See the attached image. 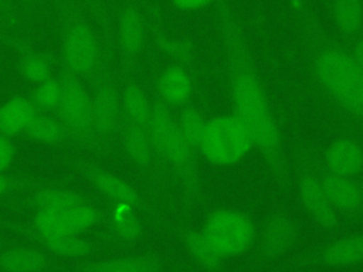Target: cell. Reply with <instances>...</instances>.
<instances>
[{
    "label": "cell",
    "mask_w": 363,
    "mask_h": 272,
    "mask_svg": "<svg viewBox=\"0 0 363 272\" xmlns=\"http://www.w3.org/2000/svg\"><path fill=\"white\" fill-rule=\"evenodd\" d=\"M157 47L176 60V64H180L187 68L193 60V47L187 40H176L164 35L160 31H156Z\"/></svg>",
    "instance_id": "34"
},
{
    "label": "cell",
    "mask_w": 363,
    "mask_h": 272,
    "mask_svg": "<svg viewBox=\"0 0 363 272\" xmlns=\"http://www.w3.org/2000/svg\"><path fill=\"white\" fill-rule=\"evenodd\" d=\"M101 220V211L92 204L60 210H40L34 215V230L44 235H77Z\"/></svg>",
    "instance_id": "12"
},
{
    "label": "cell",
    "mask_w": 363,
    "mask_h": 272,
    "mask_svg": "<svg viewBox=\"0 0 363 272\" xmlns=\"http://www.w3.org/2000/svg\"><path fill=\"white\" fill-rule=\"evenodd\" d=\"M332 16L337 30L346 37H353L363 26V1L332 0Z\"/></svg>",
    "instance_id": "27"
},
{
    "label": "cell",
    "mask_w": 363,
    "mask_h": 272,
    "mask_svg": "<svg viewBox=\"0 0 363 272\" xmlns=\"http://www.w3.org/2000/svg\"><path fill=\"white\" fill-rule=\"evenodd\" d=\"M146 21L136 0H126L118 16L115 44L119 51V78H132L145 45Z\"/></svg>",
    "instance_id": "11"
},
{
    "label": "cell",
    "mask_w": 363,
    "mask_h": 272,
    "mask_svg": "<svg viewBox=\"0 0 363 272\" xmlns=\"http://www.w3.org/2000/svg\"><path fill=\"white\" fill-rule=\"evenodd\" d=\"M18 10L24 11L27 17H33L41 3V0H14Z\"/></svg>",
    "instance_id": "38"
},
{
    "label": "cell",
    "mask_w": 363,
    "mask_h": 272,
    "mask_svg": "<svg viewBox=\"0 0 363 272\" xmlns=\"http://www.w3.org/2000/svg\"><path fill=\"white\" fill-rule=\"evenodd\" d=\"M301 265L345 268L363 264V234L335 239L302 256Z\"/></svg>",
    "instance_id": "16"
},
{
    "label": "cell",
    "mask_w": 363,
    "mask_h": 272,
    "mask_svg": "<svg viewBox=\"0 0 363 272\" xmlns=\"http://www.w3.org/2000/svg\"><path fill=\"white\" fill-rule=\"evenodd\" d=\"M34 235L40 238L43 245L60 255L67 258H82L92 252V244L77 235H44L34 230Z\"/></svg>",
    "instance_id": "28"
},
{
    "label": "cell",
    "mask_w": 363,
    "mask_h": 272,
    "mask_svg": "<svg viewBox=\"0 0 363 272\" xmlns=\"http://www.w3.org/2000/svg\"><path fill=\"white\" fill-rule=\"evenodd\" d=\"M38 113L31 99L26 95H14L0 105V133L17 137L24 133Z\"/></svg>",
    "instance_id": "21"
},
{
    "label": "cell",
    "mask_w": 363,
    "mask_h": 272,
    "mask_svg": "<svg viewBox=\"0 0 363 272\" xmlns=\"http://www.w3.org/2000/svg\"><path fill=\"white\" fill-rule=\"evenodd\" d=\"M118 136L125 154L139 169V171L149 180L156 178L159 174V163L156 160L147 129L132 122L122 113Z\"/></svg>",
    "instance_id": "14"
},
{
    "label": "cell",
    "mask_w": 363,
    "mask_h": 272,
    "mask_svg": "<svg viewBox=\"0 0 363 272\" xmlns=\"http://www.w3.org/2000/svg\"><path fill=\"white\" fill-rule=\"evenodd\" d=\"M60 33V61L75 72L88 86L105 64L112 61L101 42L91 17L78 0H52Z\"/></svg>",
    "instance_id": "2"
},
{
    "label": "cell",
    "mask_w": 363,
    "mask_h": 272,
    "mask_svg": "<svg viewBox=\"0 0 363 272\" xmlns=\"http://www.w3.org/2000/svg\"><path fill=\"white\" fill-rule=\"evenodd\" d=\"M61 183L52 178H43V177H31V176H17L9 174L7 171L0 173V197L10 196L14 193H28L31 190Z\"/></svg>",
    "instance_id": "33"
},
{
    "label": "cell",
    "mask_w": 363,
    "mask_h": 272,
    "mask_svg": "<svg viewBox=\"0 0 363 272\" xmlns=\"http://www.w3.org/2000/svg\"><path fill=\"white\" fill-rule=\"evenodd\" d=\"M0 42L9 45L17 55L20 75L31 84H38L54 75L55 58L51 52L37 50L23 33L1 34Z\"/></svg>",
    "instance_id": "13"
},
{
    "label": "cell",
    "mask_w": 363,
    "mask_h": 272,
    "mask_svg": "<svg viewBox=\"0 0 363 272\" xmlns=\"http://www.w3.org/2000/svg\"><path fill=\"white\" fill-rule=\"evenodd\" d=\"M352 57L354 58V61L357 62V65L362 68L363 71V38L357 40L353 45V50H352Z\"/></svg>",
    "instance_id": "39"
},
{
    "label": "cell",
    "mask_w": 363,
    "mask_h": 272,
    "mask_svg": "<svg viewBox=\"0 0 363 272\" xmlns=\"http://www.w3.org/2000/svg\"><path fill=\"white\" fill-rule=\"evenodd\" d=\"M218 21L225 51L233 115L245 126L278 187L286 193L291 188V176L282 133L245 37L224 1L218 3Z\"/></svg>",
    "instance_id": "1"
},
{
    "label": "cell",
    "mask_w": 363,
    "mask_h": 272,
    "mask_svg": "<svg viewBox=\"0 0 363 272\" xmlns=\"http://www.w3.org/2000/svg\"><path fill=\"white\" fill-rule=\"evenodd\" d=\"M16 159V146L11 137L0 133V173L7 171Z\"/></svg>",
    "instance_id": "36"
},
{
    "label": "cell",
    "mask_w": 363,
    "mask_h": 272,
    "mask_svg": "<svg viewBox=\"0 0 363 272\" xmlns=\"http://www.w3.org/2000/svg\"><path fill=\"white\" fill-rule=\"evenodd\" d=\"M58 65L61 96L54 113L65 126L72 146L96 156H108L95 130L91 92L86 84L60 60Z\"/></svg>",
    "instance_id": "5"
},
{
    "label": "cell",
    "mask_w": 363,
    "mask_h": 272,
    "mask_svg": "<svg viewBox=\"0 0 363 272\" xmlns=\"http://www.w3.org/2000/svg\"><path fill=\"white\" fill-rule=\"evenodd\" d=\"M296 162V184L298 196L302 207L309 217L322 228L335 230L339 227V215L330 205L316 167L309 162V154L303 149L298 147L295 154Z\"/></svg>",
    "instance_id": "9"
},
{
    "label": "cell",
    "mask_w": 363,
    "mask_h": 272,
    "mask_svg": "<svg viewBox=\"0 0 363 272\" xmlns=\"http://www.w3.org/2000/svg\"><path fill=\"white\" fill-rule=\"evenodd\" d=\"M206 122L207 120L204 119L203 113L194 106H183V109L180 110L176 119L180 133L189 142V144L197 152H199L200 140L204 133Z\"/></svg>",
    "instance_id": "32"
},
{
    "label": "cell",
    "mask_w": 363,
    "mask_h": 272,
    "mask_svg": "<svg viewBox=\"0 0 363 272\" xmlns=\"http://www.w3.org/2000/svg\"><path fill=\"white\" fill-rule=\"evenodd\" d=\"M298 225L285 212L271 214L262 227L258 244V258L262 262L274 261L286 254L298 239Z\"/></svg>",
    "instance_id": "15"
},
{
    "label": "cell",
    "mask_w": 363,
    "mask_h": 272,
    "mask_svg": "<svg viewBox=\"0 0 363 272\" xmlns=\"http://www.w3.org/2000/svg\"><path fill=\"white\" fill-rule=\"evenodd\" d=\"M323 191L330 203V205L337 211L363 217V197L360 191V184L353 181L350 177H343L328 171L323 166H316Z\"/></svg>",
    "instance_id": "18"
},
{
    "label": "cell",
    "mask_w": 363,
    "mask_h": 272,
    "mask_svg": "<svg viewBox=\"0 0 363 272\" xmlns=\"http://www.w3.org/2000/svg\"><path fill=\"white\" fill-rule=\"evenodd\" d=\"M183 242L190 256L204 271L207 272L220 271L223 265V256L216 251V248L210 244V241L204 237L203 232L187 231L183 235Z\"/></svg>",
    "instance_id": "26"
},
{
    "label": "cell",
    "mask_w": 363,
    "mask_h": 272,
    "mask_svg": "<svg viewBox=\"0 0 363 272\" xmlns=\"http://www.w3.org/2000/svg\"><path fill=\"white\" fill-rule=\"evenodd\" d=\"M50 259L34 248H11L0 254V269L3 272H44Z\"/></svg>",
    "instance_id": "25"
},
{
    "label": "cell",
    "mask_w": 363,
    "mask_h": 272,
    "mask_svg": "<svg viewBox=\"0 0 363 272\" xmlns=\"http://www.w3.org/2000/svg\"><path fill=\"white\" fill-rule=\"evenodd\" d=\"M147 133L159 167L172 170L182 184L186 201H194L200 196L197 150L183 137L170 108L157 96L152 101Z\"/></svg>",
    "instance_id": "4"
},
{
    "label": "cell",
    "mask_w": 363,
    "mask_h": 272,
    "mask_svg": "<svg viewBox=\"0 0 363 272\" xmlns=\"http://www.w3.org/2000/svg\"><path fill=\"white\" fill-rule=\"evenodd\" d=\"M152 272H160V269L159 271H152Z\"/></svg>",
    "instance_id": "41"
},
{
    "label": "cell",
    "mask_w": 363,
    "mask_h": 272,
    "mask_svg": "<svg viewBox=\"0 0 363 272\" xmlns=\"http://www.w3.org/2000/svg\"><path fill=\"white\" fill-rule=\"evenodd\" d=\"M82 204H91L89 197L81 191L67 187L64 183H55L28 191L26 196L18 197L10 203L11 207L40 210H60L68 207H77Z\"/></svg>",
    "instance_id": "17"
},
{
    "label": "cell",
    "mask_w": 363,
    "mask_h": 272,
    "mask_svg": "<svg viewBox=\"0 0 363 272\" xmlns=\"http://www.w3.org/2000/svg\"><path fill=\"white\" fill-rule=\"evenodd\" d=\"M201 232L223 258L244 254L255 239L252 220L245 212L233 208L211 211Z\"/></svg>",
    "instance_id": "8"
},
{
    "label": "cell",
    "mask_w": 363,
    "mask_h": 272,
    "mask_svg": "<svg viewBox=\"0 0 363 272\" xmlns=\"http://www.w3.org/2000/svg\"><path fill=\"white\" fill-rule=\"evenodd\" d=\"M21 137L28 142L44 146L72 144L65 126L57 118V115L45 112H38L34 116V119L27 126Z\"/></svg>",
    "instance_id": "22"
},
{
    "label": "cell",
    "mask_w": 363,
    "mask_h": 272,
    "mask_svg": "<svg viewBox=\"0 0 363 272\" xmlns=\"http://www.w3.org/2000/svg\"><path fill=\"white\" fill-rule=\"evenodd\" d=\"M81 6L85 8L88 16L92 18V23L99 34L104 50L113 55L115 48V34L111 24V17L108 13V7L104 0H78Z\"/></svg>",
    "instance_id": "29"
},
{
    "label": "cell",
    "mask_w": 363,
    "mask_h": 272,
    "mask_svg": "<svg viewBox=\"0 0 363 272\" xmlns=\"http://www.w3.org/2000/svg\"><path fill=\"white\" fill-rule=\"evenodd\" d=\"M21 33V14L14 0H0V35Z\"/></svg>",
    "instance_id": "35"
},
{
    "label": "cell",
    "mask_w": 363,
    "mask_h": 272,
    "mask_svg": "<svg viewBox=\"0 0 363 272\" xmlns=\"http://www.w3.org/2000/svg\"><path fill=\"white\" fill-rule=\"evenodd\" d=\"M213 0H172V3L180 8V10H186V11H193V10H199L203 8L206 6H208Z\"/></svg>",
    "instance_id": "37"
},
{
    "label": "cell",
    "mask_w": 363,
    "mask_h": 272,
    "mask_svg": "<svg viewBox=\"0 0 363 272\" xmlns=\"http://www.w3.org/2000/svg\"><path fill=\"white\" fill-rule=\"evenodd\" d=\"M312 74L335 103L363 126V71L349 51L316 37L311 51Z\"/></svg>",
    "instance_id": "3"
},
{
    "label": "cell",
    "mask_w": 363,
    "mask_h": 272,
    "mask_svg": "<svg viewBox=\"0 0 363 272\" xmlns=\"http://www.w3.org/2000/svg\"><path fill=\"white\" fill-rule=\"evenodd\" d=\"M193 94V81L186 67L173 64L164 68L156 82V96L169 108L186 106Z\"/></svg>",
    "instance_id": "20"
},
{
    "label": "cell",
    "mask_w": 363,
    "mask_h": 272,
    "mask_svg": "<svg viewBox=\"0 0 363 272\" xmlns=\"http://www.w3.org/2000/svg\"><path fill=\"white\" fill-rule=\"evenodd\" d=\"M89 88L95 130L106 153L111 154L122 119L121 78L113 69L112 61L105 64Z\"/></svg>",
    "instance_id": "7"
},
{
    "label": "cell",
    "mask_w": 363,
    "mask_h": 272,
    "mask_svg": "<svg viewBox=\"0 0 363 272\" xmlns=\"http://www.w3.org/2000/svg\"><path fill=\"white\" fill-rule=\"evenodd\" d=\"M122 82L121 98H122V113L138 123L139 126L147 129L150 113H152V101L146 95L145 89L135 81V78H126Z\"/></svg>",
    "instance_id": "23"
},
{
    "label": "cell",
    "mask_w": 363,
    "mask_h": 272,
    "mask_svg": "<svg viewBox=\"0 0 363 272\" xmlns=\"http://www.w3.org/2000/svg\"><path fill=\"white\" fill-rule=\"evenodd\" d=\"M62 162L86 180L106 200L116 204H126L133 208H149L140 193L125 178L113 171L84 157H62Z\"/></svg>",
    "instance_id": "10"
},
{
    "label": "cell",
    "mask_w": 363,
    "mask_h": 272,
    "mask_svg": "<svg viewBox=\"0 0 363 272\" xmlns=\"http://www.w3.org/2000/svg\"><path fill=\"white\" fill-rule=\"evenodd\" d=\"M61 96V82L58 74L35 84L28 95L38 112L54 113Z\"/></svg>",
    "instance_id": "31"
},
{
    "label": "cell",
    "mask_w": 363,
    "mask_h": 272,
    "mask_svg": "<svg viewBox=\"0 0 363 272\" xmlns=\"http://www.w3.org/2000/svg\"><path fill=\"white\" fill-rule=\"evenodd\" d=\"M254 147L245 126L233 115H218L206 122L199 144L200 154L207 163L227 167L241 162Z\"/></svg>",
    "instance_id": "6"
},
{
    "label": "cell",
    "mask_w": 363,
    "mask_h": 272,
    "mask_svg": "<svg viewBox=\"0 0 363 272\" xmlns=\"http://www.w3.org/2000/svg\"><path fill=\"white\" fill-rule=\"evenodd\" d=\"M323 167L333 174L353 178L363 171V146L352 137L333 140L323 153Z\"/></svg>",
    "instance_id": "19"
},
{
    "label": "cell",
    "mask_w": 363,
    "mask_h": 272,
    "mask_svg": "<svg viewBox=\"0 0 363 272\" xmlns=\"http://www.w3.org/2000/svg\"><path fill=\"white\" fill-rule=\"evenodd\" d=\"M159 269L160 264L156 255L142 254L85 264L78 266L77 272H152Z\"/></svg>",
    "instance_id": "24"
},
{
    "label": "cell",
    "mask_w": 363,
    "mask_h": 272,
    "mask_svg": "<svg viewBox=\"0 0 363 272\" xmlns=\"http://www.w3.org/2000/svg\"><path fill=\"white\" fill-rule=\"evenodd\" d=\"M360 191H362V197H363V183L360 184Z\"/></svg>",
    "instance_id": "40"
},
{
    "label": "cell",
    "mask_w": 363,
    "mask_h": 272,
    "mask_svg": "<svg viewBox=\"0 0 363 272\" xmlns=\"http://www.w3.org/2000/svg\"><path fill=\"white\" fill-rule=\"evenodd\" d=\"M111 222L115 232L125 241H135L142 234V224L136 208L126 204L111 203Z\"/></svg>",
    "instance_id": "30"
}]
</instances>
